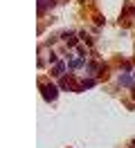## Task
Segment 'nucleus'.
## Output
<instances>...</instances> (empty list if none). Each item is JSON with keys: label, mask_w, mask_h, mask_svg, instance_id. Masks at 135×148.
Here are the masks:
<instances>
[{"label": "nucleus", "mask_w": 135, "mask_h": 148, "mask_svg": "<svg viewBox=\"0 0 135 148\" xmlns=\"http://www.w3.org/2000/svg\"><path fill=\"white\" fill-rule=\"evenodd\" d=\"M119 83H122V85H128V88H131V85H133V79H131V76H119Z\"/></svg>", "instance_id": "3"}, {"label": "nucleus", "mask_w": 135, "mask_h": 148, "mask_svg": "<svg viewBox=\"0 0 135 148\" xmlns=\"http://www.w3.org/2000/svg\"><path fill=\"white\" fill-rule=\"evenodd\" d=\"M63 70H65V65H63V63H56V65H54V70H52V74H54V76H61Z\"/></svg>", "instance_id": "2"}, {"label": "nucleus", "mask_w": 135, "mask_h": 148, "mask_svg": "<svg viewBox=\"0 0 135 148\" xmlns=\"http://www.w3.org/2000/svg\"><path fill=\"white\" fill-rule=\"evenodd\" d=\"M43 97L45 101H54L56 99V88L54 85H43Z\"/></svg>", "instance_id": "1"}]
</instances>
